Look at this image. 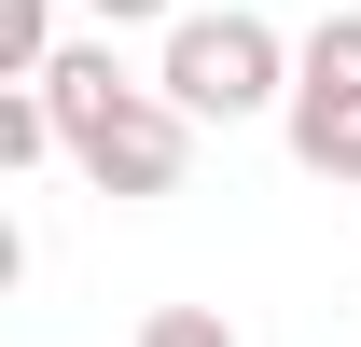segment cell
<instances>
[{
	"label": "cell",
	"mask_w": 361,
	"mask_h": 347,
	"mask_svg": "<svg viewBox=\"0 0 361 347\" xmlns=\"http://www.w3.org/2000/svg\"><path fill=\"white\" fill-rule=\"evenodd\" d=\"M97 28H180V0H84Z\"/></svg>",
	"instance_id": "7"
},
{
	"label": "cell",
	"mask_w": 361,
	"mask_h": 347,
	"mask_svg": "<svg viewBox=\"0 0 361 347\" xmlns=\"http://www.w3.org/2000/svg\"><path fill=\"white\" fill-rule=\"evenodd\" d=\"M0 56H14V84H42L56 70V0H0Z\"/></svg>",
	"instance_id": "5"
},
{
	"label": "cell",
	"mask_w": 361,
	"mask_h": 347,
	"mask_svg": "<svg viewBox=\"0 0 361 347\" xmlns=\"http://www.w3.org/2000/svg\"><path fill=\"white\" fill-rule=\"evenodd\" d=\"M292 167H319L334 181V153L361 139V14H319L306 28V56H292Z\"/></svg>",
	"instance_id": "3"
},
{
	"label": "cell",
	"mask_w": 361,
	"mask_h": 347,
	"mask_svg": "<svg viewBox=\"0 0 361 347\" xmlns=\"http://www.w3.org/2000/svg\"><path fill=\"white\" fill-rule=\"evenodd\" d=\"M42 97H56V126H70V167H84L111 209L180 195V167H195V111H180L167 84H126V70H111V28H97V42H56Z\"/></svg>",
	"instance_id": "1"
},
{
	"label": "cell",
	"mask_w": 361,
	"mask_h": 347,
	"mask_svg": "<svg viewBox=\"0 0 361 347\" xmlns=\"http://www.w3.org/2000/svg\"><path fill=\"white\" fill-rule=\"evenodd\" d=\"M139 347H236V319H223V305H153Z\"/></svg>",
	"instance_id": "6"
},
{
	"label": "cell",
	"mask_w": 361,
	"mask_h": 347,
	"mask_svg": "<svg viewBox=\"0 0 361 347\" xmlns=\"http://www.w3.org/2000/svg\"><path fill=\"white\" fill-rule=\"evenodd\" d=\"M334 195H361V139H348V153H334Z\"/></svg>",
	"instance_id": "8"
},
{
	"label": "cell",
	"mask_w": 361,
	"mask_h": 347,
	"mask_svg": "<svg viewBox=\"0 0 361 347\" xmlns=\"http://www.w3.org/2000/svg\"><path fill=\"white\" fill-rule=\"evenodd\" d=\"M42 153H70L56 97H42V84H0V167H42Z\"/></svg>",
	"instance_id": "4"
},
{
	"label": "cell",
	"mask_w": 361,
	"mask_h": 347,
	"mask_svg": "<svg viewBox=\"0 0 361 347\" xmlns=\"http://www.w3.org/2000/svg\"><path fill=\"white\" fill-rule=\"evenodd\" d=\"M292 56L306 42H278L264 14H180L167 28V70H153V84L180 97V111H195V126H250V111H292Z\"/></svg>",
	"instance_id": "2"
}]
</instances>
